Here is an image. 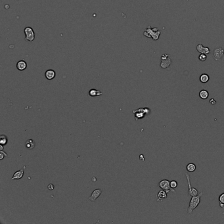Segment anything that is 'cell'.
<instances>
[{
    "instance_id": "26",
    "label": "cell",
    "mask_w": 224,
    "mask_h": 224,
    "mask_svg": "<svg viewBox=\"0 0 224 224\" xmlns=\"http://www.w3.org/2000/svg\"><path fill=\"white\" fill-rule=\"evenodd\" d=\"M48 187V189H49V190H53L54 189V187H55V186H54L53 185V184H49V185H48V187Z\"/></svg>"
},
{
    "instance_id": "17",
    "label": "cell",
    "mask_w": 224,
    "mask_h": 224,
    "mask_svg": "<svg viewBox=\"0 0 224 224\" xmlns=\"http://www.w3.org/2000/svg\"><path fill=\"white\" fill-rule=\"evenodd\" d=\"M209 96V93L207 90L206 89H202L199 92V97L201 99L205 100V99H208Z\"/></svg>"
},
{
    "instance_id": "8",
    "label": "cell",
    "mask_w": 224,
    "mask_h": 224,
    "mask_svg": "<svg viewBox=\"0 0 224 224\" xmlns=\"http://www.w3.org/2000/svg\"><path fill=\"white\" fill-rule=\"evenodd\" d=\"M224 55V49L222 47H220L214 50V57L216 61H220L222 57Z\"/></svg>"
},
{
    "instance_id": "4",
    "label": "cell",
    "mask_w": 224,
    "mask_h": 224,
    "mask_svg": "<svg viewBox=\"0 0 224 224\" xmlns=\"http://www.w3.org/2000/svg\"><path fill=\"white\" fill-rule=\"evenodd\" d=\"M159 187L161 188L162 189L165 191L167 193H169L170 192H173V193L176 194V191H175L174 189H172L170 187V181L168 180H163L159 182L158 183Z\"/></svg>"
},
{
    "instance_id": "21",
    "label": "cell",
    "mask_w": 224,
    "mask_h": 224,
    "mask_svg": "<svg viewBox=\"0 0 224 224\" xmlns=\"http://www.w3.org/2000/svg\"><path fill=\"white\" fill-rule=\"evenodd\" d=\"M219 202H220V206L221 208L224 207V193L221 194L219 197Z\"/></svg>"
},
{
    "instance_id": "19",
    "label": "cell",
    "mask_w": 224,
    "mask_h": 224,
    "mask_svg": "<svg viewBox=\"0 0 224 224\" xmlns=\"http://www.w3.org/2000/svg\"><path fill=\"white\" fill-rule=\"evenodd\" d=\"M196 168H197V167H196V165L195 164H193V163H189V164H188L186 166V170L187 172H193L195 171Z\"/></svg>"
},
{
    "instance_id": "25",
    "label": "cell",
    "mask_w": 224,
    "mask_h": 224,
    "mask_svg": "<svg viewBox=\"0 0 224 224\" xmlns=\"http://www.w3.org/2000/svg\"><path fill=\"white\" fill-rule=\"evenodd\" d=\"M210 103L212 104V105H215L216 103V101L214 99H211L210 100Z\"/></svg>"
},
{
    "instance_id": "7",
    "label": "cell",
    "mask_w": 224,
    "mask_h": 224,
    "mask_svg": "<svg viewBox=\"0 0 224 224\" xmlns=\"http://www.w3.org/2000/svg\"><path fill=\"white\" fill-rule=\"evenodd\" d=\"M185 176H186L187 181V183H188V187H189L188 193H189V195L190 196H191V197L197 195L198 194V190L191 186V177H190V176H189V174L187 173V172H186V173H185Z\"/></svg>"
},
{
    "instance_id": "15",
    "label": "cell",
    "mask_w": 224,
    "mask_h": 224,
    "mask_svg": "<svg viewBox=\"0 0 224 224\" xmlns=\"http://www.w3.org/2000/svg\"><path fill=\"white\" fill-rule=\"evenodd\" d=\"M103 95V93L100 91L99 90L95 89H91L89 91L88 95L91 97H97V96H101Z\"/></svg>"
},
{
    "instance_id": "23",
    "label": "cell",
    "mask_w": 224,
    "mask_h": 224,
    "mask_svg": "<svg viewBox=\"0 0 224 224\" xmlns=\"http://www.w3.org/2000/svg\"><path fill=\"white\" fill-rule=\"evenodd\" d=\"M170 187L172 189H176L177 187V182L176 180H172L170 181Z\"/></svg>"
},
{
    "instance_id": "5",
    "label": "cell",
    "mask_w": 224,
    "mask_h": 224,
    "mask_svg": "<svg viewBox=\"0 0 224 224\" xmlns=\"http://www.w3.org/2000/svg\"><path fill=\"white\" fill-rule=\"evenodd\" d=\"M25 34V40L29 42H32L35 39V32L34 30L30 26H27L24 30Z\"/></svg>"
},
{
    "instance_id": "28",
    "label": "cell",
    "mask_w": 224,
    "mask_h": 224,
    "mask_svg": "<svg viewBox=\"0 0 224 224\" xmlns=\"http://www.w3.org/2000/svg\"><path fill=\"white\" fill-rule=\"evenodd\" d=\"M0 147H1V150H0V151H3V145H1V144Z\"/></svg>"
},
{
    "instance_id": "9",
    "label": "cell",
    "mask_w": 224,
    "mask_h": 224,
    "mask_svg": "<svg viewBox=\"0 0 224 224\" xmlns=\"http://www.w3.org/2000/svg\"><path fill=\"white\" fill-rule=\"evenodd\" d=\"M28 166H24L23 168L22 169H21L20 170L17 171L16 172H14V173L13 174V176L11 177V180H20V179L22 178L24 176V170L26 169Z\"/></svg>"
},
{
    "instance_id": "20",
    "label": "cell",
    "mask_w": 224,
    "mask_h": 224,
    "mask_svg": "<svg viewBox=\"0 0 224 224\" xmlns=\"http://www.w3.org/2000/svg\"><path fill=\"white\" fill-rule=\"evenodd\" d=\"M8 142V139L5 135H1L0 136V144L3 145H5Z\"/></svg>"
},
{
    "instance_id": "14",
    "label": "cell",
    "mask_w": 224,
    "mask_h": 224,
    "mask_svg": "<svg viewBox=\"0 0 224 224\" xmlns=\"http://www.w3.org/2000/svg\"><path fill=\"white\" fill-rule=\"evenodd\" d=\"M157 197V201H162L163 199H165V198H166L167 197H168V193L164 190L162 189V190L158 192V193Z\"/></svg>"
},
{
    "instance_id": "3",
    "label": "cell",
    "mask_w": 224,
    "mask_h": 224,
    "mask_svg": "<svg viewBox=\"0 0 224 224\" xmlns=\"http://www.w3.org/2000/svg\"><path fill=\"white\" fill-rule=\"evenodd\" d=\"M132 112L134 114L136 120H138L143 118L147 115H149L151 113V110L148 107H145V108H140L138 109L133 110Z\"/></svg>"
},
{
    "instance_id": "16",
    "label": "cell",
    "mask_w": 224,
    "mask_h": 224,
    "mask_svg": "<svg viewBox=\"0 0 224 224\" xmlns=\"http://www.w3.org/2000/svg\"><path fill=\"white\" fill-rule=\"evenodd\" d=\"M36 143L32 140H28L25 143V147L28 150H32L35 147Z\"/></svg>"
},
{
    "instance_id": "18",
    "label": "cell",
    "mask_w": 224,
    "mask_h": 224,
    "mask_svg": "<svg viewBox=\"0 0 224 224\" xmlns=\"http://www.w3.org/2000/svg\"><path fill=\"white\" fill-rule=\"evenodd\" d=\"M209 79H210V77H209V76L207 74H202L200 76V82L201 83H207L209 81Z\"/></svg>"
},
{
    "instance_id": "22",
    "label": "cell",
    "mask_w": 224,
    "mask_h": 224,
    "mask_svg": "<svg viewBox=\"0 0 224 224\" xmlns=\"http://www.w3.org/2000/svg\"><path fill=\"white\" fill-rule=\"evenodd\" d=\"M198 59H199V60L201 61H205L206 60V59H207V56H206V54L201 53V55H199V57H198Z\"/></svg>"
},
{
    "instance_id": "11",
    "label": "cell",
    "mask_w": 224,
    "mask_h": 224,
    "mask_svg": "<svg viewBox=\"0 0 224 224\" xmlns=\"http://www.w3.org/2000/svg\"><path fill=\"white\" fill-rule=\"evenodd\" d=\"M197 51H198V52L201 53L206 54V55H208V54H209L210 53V49H209L208 47H204L201 43H200V44H198V46H197Z\"/></svg>"
},
{
    "instance_id": "10",
    "label": "cell",
    "mask_w": 224,
    "mask_h": 224,
    "mask_svg": "<svg viewBox=\"0 0 224 224\" xmlns=\"http://www.w3.org/2000/svg\"><path fill=\"white\" fill-rule=\"evenodd\" d=\"M101 193H102L101 189H95V190H94L93 191V193H91V196L89 197V199L91 202H94V201H95V200H96L97 198L98 197L101 195Z\"/></svg>"
},
{
    "instance_id": "24",
    "label": "cell",
    "mask_w": 224,
    "mask_h": 224,
    "mask_svg": "<svg viewBox=\"0 0 224 224\" xmlns=\"http://www.w3.org/2000/svg\"><path fill=\"white\" fill-rule=\"evenodd\" d=\"M4 157H9V156H8L7 154L5 153V152H3V151H1V152H0V159L3 160Z\"/></svg>"
},
{
    "instance_id": "6",
    "label": "cell",
    "mask_w": 224,
    "mask_h": 224,
    "mask_svg": "<svg viewBox=\"0 0 224 224\" xmlns=\"http://www.w3.org/2000/svg\"><path fill=\"white\" fill-rule=\"evenodd\" d=\"M172 63V60L168 54L164 53L161 57V62H160V67L162 68H168Z\"/></svg>"
},
{
    "instance_id": "13",
    "label": "cell",
    "mask_w": 224,
    "mask_h": 224,
    "mask_svg": "<svg viewBox=\"0 0 224 224\" xmlns=\"http://www.w3.org/2000/svg\"><path fill=\"white\" fill-rule=\"evenodd\" d=\"M27 68V63L25 61L21 60L17 62V68L20 71H24Z\"/></svg>"
},
{
    "instance_id": "27",
    "label": "cell",
    "mask_w": 224,
    "mask_h": 224,
    "mask_svg": "<svg viewBox=\"0 0 224 224\" xmlns=\"http://www.w3.org/2000/svg\"><path fill=\"white\" fill-rule=\"evenodd\" d=\"M140 160H141L142 161H144V160H145V158H144L143 155H140Z\"/></svg>"
},
{
    "instance_id": "2",
    "label": "cell",
    "mask_w": 224,
    "mask_h": 224,
    "mask_svg": "<svg viewBox=\"0 0 224 224\" xmlns=\"http://www.w3.org/2000/svg\"><path fill=\"white\" fill-rule=\"evenodd\" d=\"M161 32L158 30L157 28H152L151 26H148L145 31L144 32L143 35L149 38H152L153 40H158Z\"/></svg>"
},
{
    "instance_id": "29",
    "label": "cell",
    "mask_w": 224,
    "mask_h": 224,
    "mask_svg": "<svg viewBox=\"0 0 224 224\" xmlns=\"http://www.w3.org/2000/svg\"><path fill=\"white\" fill-rule=\"evenodd\" d=\"M223 208H224V207H223Z\"/></svg>"
},
{
    "instance_id": "1",
    "label": "cell",
    "mask_w": 224,
    "mask_h": 224,
    "mask_svg": "<svg viewBox=\"0 0 224 224\" xmlns=\"http://www.w3.org/2000/svg\"><path fill=\"white\" fill-rule=\"evenodd\" d=\"M203 195H204V193L202 191H201V193H198L197 195L191 197L190 202H189V208H188L187 210V213L189 214V215L192 214L193 210H194L199 205L200 202H201V197H202V196Z\"/></svg>"
},
{
    "instance_id": "12",
    "label": "cell",
    "mask_w": 224,
    "mask_h": 224,
    "mask_svg": "<svg viewBox=\"0 0 224 224\" xmlns=\"http://www.w3.org/2000/svg\"><path fill=\"white\" fill-rule=\"evenodd\" d=\"M56 76V72L55 71L52 69L47 70L45 72V77L46 78V79H47L48 80H51V79H54Z\"/></svg>"
}]
</instances>
